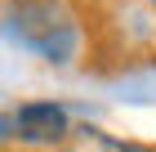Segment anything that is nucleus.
<instances>
[{"label": "nucleus", "instance_id": "nucleus-1", "mask_svg": "<svg viewBox=\"0 0 156 152\" xmlns=\"http://www.w3.org/2000/svg\"><path fill=\"white\" fill-rule=\"evenodd\" d=\"M5 32H9V40L40 54L45 63H72L76 49H80L76 18L58 0H23V5H13L9 18H5Z\"/></svg>", "mask_w": 156, "mask_h": 152}, {"label": "nucleus", "instance_id": "nucleus-2", "mask_svg": "<svg viewBox=\"0 0 156 152\" xmlns=\"http://www.w3.org/2000/svg\"><path fill=\"white\" fill-rule=\"evenodd\" d=\"M9 125H13L9 134H18L23 143H36V148H54L72 134V117L58 103H23L9 117Z\"/></svg>", "mask_w": 156, "mask_h": 152}, {"label": "nucleus", "instance_id": "nucleus-3", "mask_svg": "<svg viewBox=\"0 0 156 152\" xmlns=\"http://www.w3.org/2000/svg\"><path fill=\"white\" fill-rule=\"evenodd\" d=\"M76 143H80V152H156V148L134 143V139H112V134H103V130H94V125L76 130Z\"/></svg>", "mask_w": 156, "mask_h": 152}, {"label": "nucleus", "instance_id": "nucleus-4", "mask_svg": "<svg viewBox=\"0 0 156 152\" xmlns=\"http://www.w3.org/2000/svg\"><path fill=\"white\" fill-rule=\"evenodd\" d=\"M0 134H5V121H0Z\"/></svg>", "mask_w": 156, "mask_h": 152}]
</instances>
